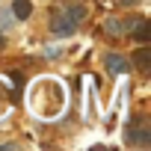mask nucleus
<instances>
[{"label": "nucleus", "instance_id": "obj_1", "mask_svg": "<svg viewBox=\"0 0 151 151\" xmlns=\"http://www.w3.org/2000/svg\"><path fill=\"white\" fill-rule=\"evenodd\" d=\"M27 104H30V113L50 122L56 116H62V110L68 107V92L62 86V80L56 77H39L30 92H27Z\"/></svg>", "mask_w": 151, "mask_h": 151}, {"label": "nucleus", "instance_id": "obj_2", "mask_svg": "<svg viewBox=\"0 0 151 151\" xmlns=\"http://www.w3.org/2000/svg\"><path fill=\"white\" fill-rule=\"evenodd\" d=\"M86 18V9L83 6H68V9H59L56 15H53V21H50V30H53V36H59V39H68V36H74L77 33V24Z\"/></svg>", "mask_w": 151, "mask_h": 151}, {"label": "nucleus", "instance_id": "obj_3", "mask_svg": "<svg viewBox=\"0 0 151 151\" xmlns=\"http://www.w3.org/2000/svg\"><path fill=\"white\" fill-rule=\"evenodd\" d=\"M124 142L127 145H151V130H148L145 116H133L124 124Z\"/></svg>", "mask_w": 151, "mask_h": 151}, {"label": "nucleus", "instance_id": "obj_4", "mask_svg": "<svg viewBox=\"0 0 151 151\" xmlns=\"http://www.w3.org/2000/svg\"><path fill=\"white\" fill-rule=\"evenodd\" d=\"M133 24H136V21H119V18H107V21L101 24V33H104V36H113V39H119V36H127V33L133 30Z\"/></svg>", "mask_w": 151, "mask_h": 151}, {"label": "nucleus", "instance_id": "obj_5", "mask_svg": "<svg viewBox=\"0 0 151 151\" xmlns=\"http://www.w3.org/2000/svg\"><path fill=\"white\" fill-rule=\"evenodd\" d=\"M104 65H107L110 74H124V71L130 68L127 56H122V53H107V56H104Z\"/></svg>", "mask_w": 151, "mask_h": 151}, {"label": "nucleus", "instance_id": "obj_6", "mask_svg": "<svg viewBox=\"0 0 151 151\" xmlns=\"http://www.w3.org/2000/svg\"><path fill=\"white\" fill-rule=\"evenodd\" d=\"M12 18L15 21H27L30 15H33V0H12Z\"/></svg>", "mask_w": 151, "mask_h": 151}, {"label": "nucleus", "instance_id": "obj_7", "mask_svg": "<svg viewBox=\"0 0 151 151\" xmlns=\"http://www.w3.org/2000/svg\"><path fill=\"white\" fill-rule=\"evenodd\" d=\"M12 110V95H9V83L0 80V119H6Z\"/></svg>", "mask_w": 151, "mask_h": 151}, {"label": "nucleus", "instance_id": "obj_8", "mask_svg": "<svg viewBox=\"0 0 151 151\" xmlns=\"http://www.w3.org/2000/svg\"><path fill=\"white\" fill-rule=\"evenodd\" d=\"M133 62H136L142 71H148V68H151V50H148V47L136 50V53H133Z\"/></svg>", "mask_w": 151, "mask_h": 151}, {"label": "nucleus", "instance_id": "obj_9", "mask_svg": "<svg viewBox=\"0 0 151 151\" xmlns=\"http://www.w3.org/2000/svg\"><path fill=\"white\" fill-rule=\"evenodd\" d=\"M15 24V18L6 12V9H0V30H6V27H12Z\"/></svg>", "mask_w": 151, "mask_h": 151}, {"label": "nucleus", "instance_id": "obj_10", "mask_svg": "<svg viewBox=\"0 0 151 151\" xmlns=\"http://www.w3.org/2000/svg\"><path fill=\"white\" fill-rule=\"evenodd\" d=\"M6 47V36H3V30H0V50Z\"/></svg>", "mask_w": 151, "mask_h": 151}]
</instances>
